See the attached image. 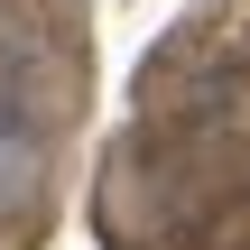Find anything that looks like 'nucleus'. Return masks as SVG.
I'll list each match as a JSON object with an SVG mask.
<instances>
[{"label":"nucleus","mask_w":250,"mask_h":250,"mask_svg":"<svg viewBox=\"0 0 250 250\" xmlns=\"http://www.w3.org/2000/svg\"><path fill=\"white\" fill-rule=\"evenodd\" d=\"M37 176H46V139H37V121L0 93V223L37 204Z\"/></svg>","instance_id":"nucleus-1"}]
</instances>
